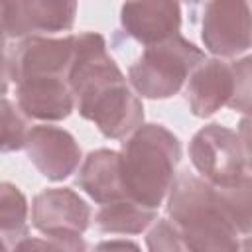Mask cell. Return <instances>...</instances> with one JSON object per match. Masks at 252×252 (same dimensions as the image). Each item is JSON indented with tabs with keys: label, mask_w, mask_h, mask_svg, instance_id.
Here are the masks:
<instances>
[{
	"label": "cell",
	"mask_w": 252,
	"mask_h": 252,
	"mask_svg": "<svg viewBox=\"0 0 252 252\" xmlns=\"http://www.w3.org/2000/svg\"><path fill=\"white\" fill-rule=\"evenodd\" d=\"M89 203L69 187L43 189L32 201V224L55 250H85L83 232L91 224Z\"/></svg>",
	"instance_id": "7"
},
{
	"label": "cell",
	"mask_w": 252,
	"mask_h": 252,
	"mask_svg": "<svg viewBox=\"0 0 252 252\" xmlns=\"http://www.w3.org/2000/svg\"><path fill=\"white\" fill-rule=\"evenodd\" d=\"M10 81H12V77H10V55H8L6 47H0V96L6 94Z\"/></svg>",
	"instance_id": "19"
},
{
	"label": "cell",
	"mask_w": 252,
	"mask_h": 252,
	"mask_svg": "<svg viewBox=\"0 0 252 252\" xmlns=\"http://www.w3.org/2000/svg\"><path fill=\"white\" fill-rule=\"evenodd\" d=\"M189 158L205 181L217 187H234L250 179L248 136L209 124L195 132L189 142Z\"/></svg>",
	"instance_id": "6"
},
{
	"label": "cell",
	"mask_w": 252,
	"mask_h": 252,
	"mask_svg": "<svg viewBox=\"0 0 252 252\" xmlns=\"http://www.w3.org/2000/svg\"><path fill=\"white\" fill-rule=\"evenodd\" d=\"M120 24L126 35L138 43L152 45L163 41L181 28L179 0H124Z\"/></svg>",
	"instance_id": "11"
},
{
	"label": "cell",
	"mask_w": 252,
	"mask_h": 252,
	"mask_svg": "<svg viewBox=\"0 0 252 252\" xmlns=\"http://www.w3.org/2000/svg\"><path fill=\"white\" fill-rule=\"evenodd\" d=\"M24 148L35 169L49 181H63L81 163V148L75 136L59 126H32L26 134Z\"/></svg>",
	"instance_id": "10"
},
{
	"label": "cell",
	"mask_w": 252,
	"mask_h": 252,
	"mask_svg": "<svg viewBox=\"0 0 252 252\" xmlns=\"http://www.w3.org/2000/svg\"><path fill=\"white\" fill-rule=\"evenodd\" d=\"M18 106L28 118L57 122L75 110V96L67 77H33L16 83Z\"/></svg>",
	"instance_id": "13"
},
{
	"label": "cell",
	"mask_w": 252,
	"mask_h": 252,
	"mask_svg": "<svg viewBox=\"0 0 252 252\" xmlns=\"http://www.w3.org/2000/svg\"><path fill=\"white\" fill-rule=\"evenodd\" d=\"M150 250H185L177 226L169 219H158L146 236Z\"/></svg>",
	"instance_id": "18"
},
{
	"label": "cell",
	"mask_w": 252,
	"mask_h": 252,
	"mask_svg": "<svg viewBox=\"0 0 252 252\" xmlns=\"http://www.w3.org/2000/svg\"><path fill=\"white\" fill-rule=\"evenodd\" d=\"M201 39L219 57L250 49V0H209L203 10Z\"/></svg>",
	"instance_id": "8"
},
{
	"label": "cell",
	"mask_w": 252,
	"mask_h": 252,
	"mask_svg": "<svg viewBox=\"0 0 252 252\" xmlns=\"http://www.w3.org/2000/svg\"><path fill=\"white\" fill-rule=\"evenodd\" d=\"M118 158L126 197L158 209L175 181L181 142L165 126L142 122L122 142Z\"/></svg>",
	"instance_id": "3"
},
{
	"label": "cell",
	"mask_w": 252,
	"mask_h": 252,
	"mask_svg": "<svg viewBox=\"0 0 252 252\" xmlns=\"http://www.w3.org/2000/svg\"><path fill=\"white\" fill-rule=\"evenodd\" d=\"M16 4H18V0H0V18H2L4 26H6V20L10 18V14L14 12Z\"/></svg>",
	"instance_id": "20"
},
{
	"label": "cell",
	"mask_w": 252,
	"mask_h": 252,
	"mask_svg": "<svg viewBox=\"0 0 252 252\" xmlns=\"http://www.w3.org/2000/svg\"><path fill=\"white\" fill-rule=\"evenodd\" d=\"M250 57L240 61L203 59L187 77V102L195 116H213L222 106L240 112L250 108Z\"/></svg>",
	"instance_id": "5"
},
{
	"label": "cell",
	"mask_w": 252,
	"mask_h": 252,
	"mask_svg": "<svg viewBox=\"0 0 252 252\" xmlns=\"http://www.w3.org/2000/svg\"><path fill=\"white\" fill-rule=\"evenodd\" d=\"M205 59V53L175 33L163 41L146 45L130 65L128 81L144 98H169L181 91L191 71Z\"/></svg>",
	"instance_id": "4"
},
{
	"label": "cell",
	"mask_w": 252,
	"mask_h": 252,
	"mask_svg": "<svg viewBox=\"0 0 252 252\" xmlns=\"http://www.w3.org/2000/svg\"><path fill=\"white\" fill-rule=\"evenodd\" d=\"M77 185L98 205L128 199L120 177L118 152L106 148L91 152L79 169Z\"/></svg>",
	"instance_id": "14"
},
{
	"label": "cell",
	"mask_w": 252,
	"mask_h": 252,
	"mask_svg": "<svg viewBox=\"0 0 252 252\" xmlns=\"http://www.w3.org/2000/svg\"><path fill=\"white\" fill-rule=\"evenodd\" d=\"M250 179L234 187H217L193 173L175 177L167 215L177 226L185 250L234 252L250 236Z\"/></svg>",
	"instance_id": "1"
},
{
	"label": "cell",
	"mask_w": 252,
	"mask_h": 252,
	"mask_svg": "<svg viewBox=\"0 0 252 252\" xmlns=\"http://www.w3.org/2000/svg\"><path fill=\"white\" fill-rule=\"evenodd\" d=\"M28 116L12 100L0 96V152H18L28 134Z\"/></svg>",
	"instance_id": "17"
},
{
	"label": "cell",
	"mask_w": 252,
	"mask_h": 252,
	"mask_svg": "<svg viewBox=\"0 0 252 252\" xmlns=\"http://www.w3.org/2000/svg\"><path fill=\"white\" fill-rule=\"evenodd\" d=\"M67 81L75 108L85 120L94 122L102 136L120 140L144 122V104L106 51L100 33L83 32L75 35Z\"/></svg>",
	"instance_id": "2"
},
{
	"label": "cell",
	"mask_w": 252,
	"mask_h": 252,
	"mask_svg": "<svg viewBox=\"0 0 252 252\" xmlns=\"http://www.w3.org/2000/svg\"><path fill=\"white\" fill-rule=\"evenodd\" d=\"M158 219V209L144 207L132 199L102 205L94 215V224L106 234H140Z\"/></svg>",
	"instance_id": "15"
},
{
	"label": "cell",
	"mask_w": 252,
	"mask_h": 252,
	"mask_svg": "<svg viewBox=\"0 0 252 252\" xmlns=\"http://www.w3.org/2000/svg\"><path fill=\"white\" fill-rule=\"evenodd\" d=\"M75 51V35H28L10 53L14 83L33 77H67Z\"/></svg>",
	"instance_id": "9"
},
{
	"label": "cell",
	"mask_w": 252,
	"mask_h": 252,
	"mask_svg": "<svg viewBox=\"0 0 252 252\" xmlns=\"http://www.w3.org/2000/svg\"><path fill=\"white\" fill-rule=\"evenodd\" d=\"M187 4H197V2H201V0H185Z\"/></svg>",
	"instance_id": "21"
},
{
	"label": "cell",
	"mask_w": 252,
	"mask_h": 252,
	"mask_svg": "<svg viewBox=\"0 0 252 252\" xmlns=\"http://www.w3.org/2000/svg\"><path fill=\"white\" fill-rule=\"evenodd\" d=\"M28 199L8 181L0 183V250H18L28 238Z\"/></svg>",
	"instance_id": "16"
},
{
	"label": "cell",
	"mask_w": 252,
	"mask_h": 252,
	"mask_svg": "<svg viewBox=\"0 0 252 252\" xmlns=\"http://www.w3.org/2000/svg\"><path fill=\"white\" fill-rule=\"evenodd\" d=\"M77 0H18L6 20L8 37L49 35L69 32L75 24Z\"/></svg>",
	"instance_id": "12"
}]
</instances>
